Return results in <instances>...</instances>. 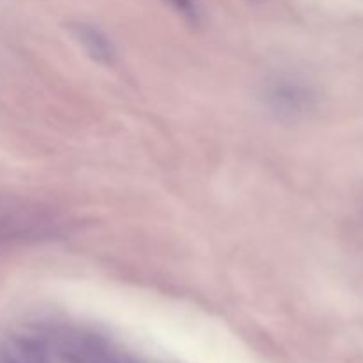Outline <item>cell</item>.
Listing matches in <instances>:
<instances>
[{
    "mask_svg": "<svg viewBox=\"0 0 363 363\" xmlns=\"http://www.w3.org/2000/svg\"><path fill=\"white\" fill-rule=\"evenodd\" d=\"M170 2H172L177 9L183 11V13H186V14H190L191 9H194V6H191V0H170Z\"/></svg>",
    "mask_w": 363,
    "mask_h": 363,
    "instance_id": "3957f363",
    "label": "cell"
},
{
    "mask_svg": "<svg viewBox=\"0 0 363 363\" xmlns=\"http://www.w3.org/2000/svg\"><path fill=\"white\" fill-rule=\"evenodd\" d=\"M78 39L96 60H99V62H110L112 60V46L98 30L89 27H78Z\"/></svg>",
    "mask_w": 363,
    "mask_h": 363,
    "instance_id": "7a4b0ae2",
    "label": "cell"
},
{
    "mask_svg": "<svg viewBox=\"0 0 363 363\" xmlns=\"http://www.w3.org/2000/svg\"><path fill=\"white\" fill-rule=\"evenodd\" d=\"M55 218L46 213L32 211L25 208L6 209L0 213V240H27V238H45L55 234Z\"/></svg>",
    "mask_w": 363,
    "mask_h": 363,
    "instance_id": "6da1fadb",
    "label": "cell"
}]
</instances>
